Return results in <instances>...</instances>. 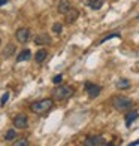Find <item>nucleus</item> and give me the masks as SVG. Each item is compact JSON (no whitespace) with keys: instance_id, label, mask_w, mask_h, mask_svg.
<instances>
[{"instance_id":"6","label":"nucleus","mask_w":139,"mask_h":146,"mask_svg":"<svg viewBox=\"0 0 139 146\" xmlns=\"http://www.w3.org/2000/svg\"><path fill=\"white\" fill-rule=\"evenodd\" d=\"M29 125V118L27 115H23V113H19L14 118V127L18 128V130H24L25 127Z\"/></svg>"},{"instance_id":"4","label":"nucleus","mask_w":139,"mask_h":146,"mask_svg":"<svg viewBox=\"0 0 139 146\" xmlns=\"http://www.w3.org/2000/svg\"><path fill=\"white\" fill-rule=\"evenodd\" d=\"M84 145L85 146H105V145H108V142H106V139L102 137V136H91V137L85 139Z\"/></svg>"},{"instance_id":"23","label":"nucleus","mask_w":139,"mask_h":146,"mask_svg":"<svg viewBox=\"0 0 139 146\" xmlns=\"http://www.w3.org/2000/svg\"><path fill=\"white\" fill-rule=\"evenodd\" d=\"M136 145H139V139H138V140H135V142H132V143H130V146H136Z\"/></svg>"},{"instance_id":"15","label":"nucleus","mask_w":139,"mask_h":146,"mask_svg":"<svg viewBox=\"0 0 139 146\" xmlns=\"http://www.w3.org/2000/svg\"><path fill=\"white\" fill-rule=\"evenodd\" d=\"M115 85L118 90H127L130 88V81H127V79H118Z\"/></svg>"},{"instance_id":"7","label":"nucleus","mask_w":139,"mask_h":146,"mask_svg":"<svg viewBox=\"0 0 139 146\" xmlns=\"http://www.w3.org/2000/svg\"><path fill=\"white\" fill-rule=\"evenodd\" d=\"M15 37H17V40L19 43H25V42H29V39H30V30L29 29H18L17 33H15Z\"/></svg>"},{"instance_id":"22","label":"nucleus","mask_w":139,"mask_h":146,"mask_svg":"<svg viewBox=\"0 0 139 146\" xmlns=\"http://www.w3.org/2000/svg\"><path fill=\"white\" fill-rule=\"evenodd\" d=\"M8 98H9V92H5L2 96V100H0V106H5L6 102H8Z\"/></svg>"},{"instance_id":"25","label":"nucleus","mask_w":139,"mask_h":146,"mask_svg":"<svg viewBox=\"0 0 139 146\" xmlns=\"http://www.w3.org/2000/svg\"><path fill=\"white\" fill-rule=\"evenodd\" d=\"M0 45H2V40H0Z\"/></svg>"},{"instance_id":"16","label":"nucleus","mask_w":139,"mask_h":146,"mask_svg":"<svg viewBox=\"0 0 139 146\" xmlns=\"http://www.w3.org/2000/svg\"><path fill=\"white\" fill-rule=\"evenodd\" d=\"M15 137H17V131L11 128V130H8V133L5 134V140H6V142H12Z\"/></svg>"},{"instance_id":"13","label":"nucleus","mask_w":139,"mask_h":146,"mask_svg":"<svg viewBox=\"0 0 139 146\" xmlns=\"http://www.w3.org/2000/svg\"><path fill=\"white\" fill-rule=\"evenodd\" d=\"M103 3H105V0H87V5L93 11H99L103 6Z\"/></svg>"},{"instance_id":"3","label":"nucleus","mask_w":139,"mask_h":146,"mask_svg":"<svg viewBox=\"0 0 139 146\" xmlns=\"http://www.w3.org/2000/svg\"><path fill=\"white\" fill-rule=\"evenodd\" d=\"M74 96V88L69 87V85H58L57 88L52 90V97L58 102H63V100H67L69 97Z\"/></svg>"},{"instance_id":"2","label":"nucleus","mask_w":139,"mask_h":146,"mask_svg":"<svg viewBox=\"0 0 139 146\" xmlns=\"http://www.w3.org/2000/svg\"><path fill=\"white\" fill-rule=\"evenodd\" d=\"M112 106H114V109L118 110V112H127L133 108V100L129 97H124V96H115L112 97L111 100Z\"/></svg>"},{"instance_id":"9","label":"nucleus","mask_w":139,"mask_h":146,"mask_svg":"<svg viewBox=\"0 0 139 146\" xmlns=\"http://www.w3.org/2000/svg\"><path fill=\"white\" fill-rule=\"evenodd\" d=\"M64 17H66V23H67V24H74L78 19V17H79V11L75 9V8H72Z\"/></svg>"},{"instance_id":"1","label":"nucleus","mask_w":139,"mask_h":146,"mask_svg":"<svg viewBox=\"0 0 139 146\" xmlns=\"http://www.w3.org/2000/svg\"><path fill=\"white\" fill-rule=\"evenodd\" d=\"M52 106H54L52 98H42V100H39V102L31 103L30 110L36 115H46L52 109Z\"/></svg>"},{"instance_id":"5","label":"nucleus","mask_w":139,"mask_h":146,"mask_svg":"<svg viewBox=\"0 0 139 146\" xmlns=\"http://www.w3.org/2000/svg\"><path fill=\"white\" fill-rule=\"evenodd\" d=\"M84 87H85V91L88 92V97L90 98L99 97V94H100V91H102L100 85H96V84H91V82H85Z\"/></svg>"},{"instance_id":"14","label":"nucleus","mask_w":139,"mask_h":146,"mask_svg":"<svg viewBox=\"0 0 139 146\" xmlns=\"http://www.w3.org/2000/svg\"><path fill=\"white\" fill-rule=\"evenodd\" d=\"M46 57H48V51L46 49H39L36 52V55H35V60H36V63H43Z\"/></svg>"},{"instance_id":"17","label":"nucleus","mask_w":139,"mask_h":146,"mask_svg":"<svg viewBox=\"0 0 139 146\" xmlns=\"http://www.w3.org/2000/svg\"><path fill=\"white\" fill-rule=\"evenodd\" d=\"M14 52H15V46L11 43V45L6 46V49H5V52H3V55H5V58H9L11 54H14Z\"/></svg>"},{"instance_id":"21","label":"nucleus","mask_w":139,"mask_h":146,"mask_svg":"<svg viewBox=\"0 0 139 146\" xmlns=\"http://www.w3.org/2000/svg\"><path fill=\"white\" fill-rule=\"evenodd\" d=\"M63 82V76L61 75H55L54 78H52V84L54 85H60Z\"/></svg>"},{"instance_id":"12","label":"nucleus","mask_w":139,"mask_h":146,"mask_svg":"<svg viewBox=\"0 0 139 146\" xmlns=\"http://www.w3.org/2000/svg\"><path fill=\"white\" fill-rule=\"evenodd\" d=\"M30 57H31V52H30V49H23V51L18 54V57H17V61H18V63L27 61V60H30Z\"/></svg>"},{"instance_id":"11","label":"nucleus","mask_w":139,"mask_h":146,"mask_svg":"<svg viewBox=\"0 0 139 146\" xmlns=\"http://www.w3.org/2000/svg\"><path fill=\"white\" fill-rule=\"evenodd\" d=\"M70 9H72V5L67 2V0H61V2L58 3V6H57V11L60 12V14H63V15H66Z\"/></svg>"},{"instance_id":"8","label":"nucleus","mask_w":139,"mask_h":146,"mask_svg":"<svg viewBox=\"0 0 139 146\" xmlns=\"http://www.w3.org/2000/svg\"><path fill=\"white\" fill-rule=\"evenodd\" d=\"M52 39L48 33H39V35L35 37V43L36 45H51Z\"/></svg>"},{"instance_id":"10","label":"nucleus","mask_w":139,"mask_h":146,"mask_svg":"<svg viewBox=\"0 0 139 146\" xmlns=\"http://www.w3.org/2000/svg\"><path fill=\"white\" fill-rule=\"evenodd\" d=\"M136 119H138V112H136V110H130V112H127V113H126V116H124L126 127H130L132 122H135Z\"/></svg>"},{"instance_id":"19","label":"nucleus","mask_w":139,"mask_h":146,"mask_svg":"<svg viewBox=\"0 0 139 146\" xmlns=\"http://www.w3.org/2000/svg\"><path fill=\"white\" fill-rule=\"evenodd\" d=\"M27 145H29L27 139H19V140H15L14 142V146H27Z\"/></svg>"},{"instance_id":"24","label":"nucleus","mask_w":139,"mask_h":146,"mask_svg":"<svg viewBox=\"0 0 139 146\" xmlns=\"http://www.w3.org/2000/svg\"><path fill=\"white\" fill-rule=\"evenodd\" d=\"M8 3V0H0V6H3V5H6Z\"/></svg>"},{"instance_id":"20","label":"nucleus","mask_w":139,"mask_h":146,"mask_svg":"<svg viewBox=\"0 0 139 146\" xmlns=\"http://www.w3.org/2000/svg\"><path fill=\"white\" fill-rule=\"evenodd\" d=\"M112 37H120V33H112V35H108V36H105L102 40H100V43H105L106 40H109V39H112Z\"/></svg>"},{"instance_id":"18","label":"nucleus","mask_w":139,"mask_h":146,"mask_svg":"<svg viewBox=\"0 0 139 146\" xmlns=\"http://www.w3.org/2000/svg\"><path fill=\"white\" fill-rule=\"evenodd\" d=\"M52 31H54L55 35H60V33L63 31V25L60 23H55L54 25H52Z\"/></svg>"}]
</instances>
